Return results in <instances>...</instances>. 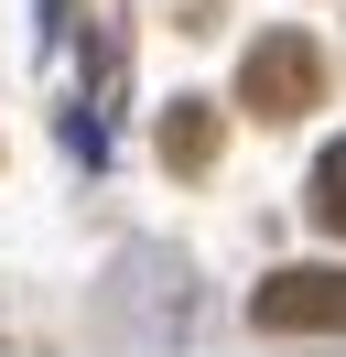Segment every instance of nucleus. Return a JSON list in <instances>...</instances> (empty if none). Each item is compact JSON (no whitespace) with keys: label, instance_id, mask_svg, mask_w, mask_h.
<instances>
[{"label":"nucleus","instance_id":"obj_1","mask_svg":"<svg viewBox=\"0 0 346 357\" xmlns=\"http://www.w3.org/2000/svg\"><path fill=\"white\" fill-rule=\"evenodd\" d=\"M238 98H249L260 119H303L324 98V44L314 33H260V44L238 54Z\"/></svg>","mask_w":346,"mask_h":357},{"label":"nucleus","instance_id":"obj_3","mask_svg":"<svg viewBox=\"0 0 346 357\" xmlns=\"http://www.w3.org/2000/svg\"><path fill=\"white\" fill-rule=\"evenodd\" d=\"M163 162H173V174H206V162H216V109H206V98H173V109H163Z\"/></svg>","mask_w":346,"mask_h":357},{"label":"nucleus","instance_id":"obj_4","mask_svg":"<svg viewBox=\"0 0 346 357\" xmlns=\"http://www.w3.org/2000/svg\"><path fill=\"white\" fill-rule=\"evenodd\" d=\"M314 217H324V227L346 238V141H336V152L314 162Z\"/></svg>","mask_w":346,"mask_h":357},{"label":"nucleus","instance_id":"obj_2","mask_svg":"<svg viewBox=\"0 0 346 357\" xmlns=\"http://www.w3.org/2000/svg\"><path fill=\"white\" fill-rule=\"evenodd\" d=\"M249 314L271 335H346V271H271L249 292Z\"/></svg>","mask_w":346,"mask_h":357}]
</instances>
